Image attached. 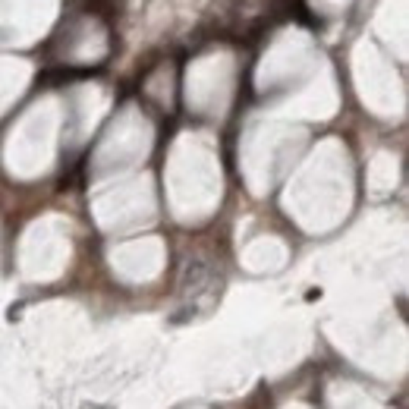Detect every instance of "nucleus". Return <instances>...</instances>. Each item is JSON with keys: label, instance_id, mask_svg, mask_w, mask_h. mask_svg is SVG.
Returning <instances> with one entry per match:
<instances>
[{"label": "nucleus", "instance_id": "1", "mask_svg": "<svg viewBox=\"0 0 409 409\" xmlns=\"http://www.w3.org/2000/svg\"><path fill=\"white\" fill-rule=\"evenodd\" d=\"M89 6H92V13L94 16H101V19H111L120 13V0H89Z\"/></svg>", "mask_w": 409, "mask_h": 409}, {"label": "nucleus", "instance_id": "2", "mask_svg": "<svg viewBox=\"0 0 409 409\" xmlns=\"http://www.w3.org/2000/svg\"><path fill=\"white\" fill-rule=\"evenodd\" d=\"M296 4H299V0H296Z\"/></svg>", "mask_w": 409, "mask_h": 409}]
</instances>
